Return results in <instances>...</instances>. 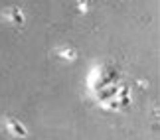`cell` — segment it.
Listing matches in <instances>:
<instances>
[{
	"mask_svg": "<svg viewBox=\"0 0 160 140\" xmlns=\"http://www.w3.org/2000/svg\"><path fill=\"white\" fill-rule=\"evenodd\" d=\"M10 20H12V24H16V26H24V14H22V10H18V8H12L10 12Z\"/></svg>",
	"mask_w": 160,
	"mask_h": 140,
	"instance_id": "cell-3",
	"label": "cell"
},
{
	"mask_svg": "<svg viewBox=\"0 0 160 140\" xmlns=\"http://www.w3.org/2000/svg\"><path fill=\"white\" fill-rule=\"evenodd\" d=\"M59 53H61V57L69 59V61H73V59L77 57V53H75V50H71V47H65V50H61Z\"/></svg>",
	"mask_w": 160,
	"mask_h": 140,
	"instance_id": "cell-5",
	"label": "cell"
},
{
	"mask_svg": "<svg viewBox=\"0 0 160 140\" xmlns=\"http://www.w3.org/2000/svg\"><path fill=\"white\" fill-rule=\"evenodd\" d=\"M87 4H89V2H79V8H81V12H87Z\"/></svg>",
	"mask_w": 160,
	"mask_h": 140,
	"instance_id": "cell-6",
	"label": "cell"
},
{
	"mask_svg": "<svg viewBox=\"0 0 160 140\" xmlns=\"http://www.w3.org/2000/svg\"><path fill=\"white\" fill-rule=\"evenodd\" d=\"M8 130L12 132L14 136H18V138H26L28 136V130H26V126H24L20 120H8Z\"/></svg>",
	"mask_w": 160,
	"mask_h": 140,
	"instance_id": "cell-2",
	"label": "cell"
},
{
	"mask_svg": "<svg viewBox=\"0 0 160 140\" xmlns=\"http://www.w3.org/2000/svg\"><path fill=\"white\" fill-rule=\"evenodd\" d=\"M119 89L121 85L119 83H111L107 87H103L99 91H95V99L99 103H105V101H111V99H117V95H119Z\"/></svg>",
	"mask_w": 160,
	"mask_h": 140,
	"instance_id": "cell-1",
	"label": "cell"
},
{
	"mask_svg": "<svg viewBox=\"0 0 160 140\" xmlns=\"http://www.w3.org/2000/svg\"><path fill=\"white\" fill-rule=\"evenodd\" d=\"M101 107L107 109V111H121V105H119V101H117V99H111V101L101 103Z\"/></svg>",
	"mask_w": 160,
	"mask_h": 140,
	"instance_id": "cell-4",
	"label": "cell"
}]
</instances>
